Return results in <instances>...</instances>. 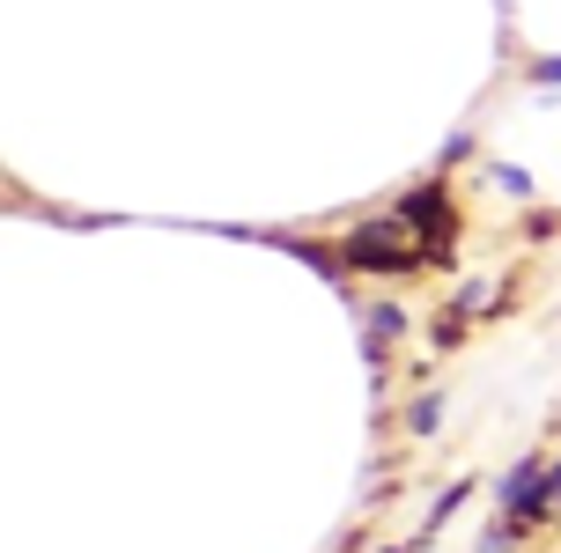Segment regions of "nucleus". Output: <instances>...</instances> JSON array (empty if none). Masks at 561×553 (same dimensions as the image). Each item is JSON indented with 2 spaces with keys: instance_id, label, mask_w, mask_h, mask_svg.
I'll list each match as a JSON object with an SVG mask.
<instances>
[{
  "instance_id": "nucleus-1",
  "label": "nucleus",
  "mask_w": 561,
  "mask_h": 553,
  "mask_svg": "<svg viewBox=\"0 0 561 553\" xmlns=\"http://www.w3.org/2000/svg\"><path fill=\"white\" fill-rule=\"evenodd\" d=\"M347 258H355V266H421V258H428V237H421V221L399 207L392 221L355 229V237H347Z\"/></svg>"
}]
</instances>
